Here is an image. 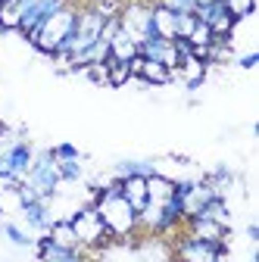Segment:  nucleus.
<instances>
[{
    "label": "nucleus",
    "instance_id": "f257e3e1",
    "mask_svg": "<svg viewBox=\"0 0 259 262\" xmlns=\"http://www.w3.org/2000/svg\"><path fill=\"white\" fill-rule=\"evenodd\" d=\"M91 203H94L97 215L103 219V225H106V231H110L113 241L132 237L138 231V212L125 203V196H122L116 178L110 184H103L100 190H91Z\"/></svg>",
    "mask_w": 259,
    "mask_h": 262
},
{
    "label": "nucleus",
    "instance_id": "f03ea898",
    "mask_svg": "<svg viewBox=\"0 0 259 262\" xmlns=\"http://www.w3.org/2000/svg\"><path fill=\"white\" fill-rule=\"evenodd\" d=\"M75 19H78V10L72 4H66L59 13H53L28 41L35 44L41 53H47V56H62L69 38H72V31H75Z\"/></svg>",
    "mask_w": 259,
    "mask_h": 262
},
{
    "label": "nucleus",
    "instance_id": "7ed1b4c3",
    "mask_svg": "<svg viewBox=\"0 0 259 262\" xmlns=\"http://www.w3.org/2000/svg\"><path fill=\"white\" fill-rule=\"evenodd\" d=\"M22 184H28L41 200H53V196H56L62 178H59V162L53 159L50 150H35V159H31Z\"/></svg>",
    "mask_w": 259,
    "mask_h": 262
},
{
    "label": "nucleus",
    "instance_id": "20e7f679",
    "mask_svg": "<svg viewBox=\"0 0 259 262\" xmlns=\"http://www.w3.org/2000/svg\"><path fill=\"white\" fill-rule=\"evenodd\" d=\"M69 225H72V231H75L81 250H97V247H103L106 241H113L110 231H106V225H103V219L97 215V209H94L91 200L69 215Z\"/></svg>",
    "mask_w": 259,
    "mask_h": 262
},
{
    "label": "nucleus",
    "instance_id": "39448f33",
    "mask_svg": "<svg viewBox=\"0 0 259 262\" xmlns=\"http://www.w3.org/2000/svg\"><path fill=\"white\" fill-rule=\"evenodd\" d=\"M153 7L144 0H132V4H122L119 13V28L125 31L135 44H144L147 38H153V19H150Z\"/></svg>",
    "mask_w": 259,
    "mask_h": 262
},
{
    "label": "nucleus",
    "instance_id": "423d86ee",
    "mask_svg": "<svg viewBox=\"0 0 259 262\" xmlns=\"http://www.w3.org/2000/svg\"><path fill=\"white\" fill-rule=\"evenodd\" d=\"M69 0H16V10H19V31L25 38H31L35 31L66 7Z\"/></svg>",
    "mask_w": 259,
    "mask_h": 262
},
{
    "label": "nucleus",
    "instance_id": "0eeeda50",
    "mask_svg": "<svg viewBox=\"0 0 259 262\" xmlns=\"http://www.w3.org/2000/svg\"><path fill=\"white\" fill-rule=\"evenodd\" d=\"M178 262H225L228 256V244H209V241H197V237H181L175 247Z\"/></svg>",
    "mask_w": 259,
    "mask_h": 262
},
{
    "label": "nucleus",
    "instance_id": "6e6552de",
    "mask_svg": "<svg viewBox=\"0 0 259 262\" xmlns=\"http://www.w3.org/2000/svg\"><path fill=\"white\" fill-rule=\"evenodd\" d=\"M187 228V237H197V241H209V244H225L231 234V228H222L219 222L212 219H203V215H190L181 222Z\"/></svg>",
    "mask_w": 259,
    "mask_h": 262
},
{
    "label": "nucleus",
    "instance_id": "1a4fd4ad",
    "mask_svg": "<svg viewBox=\"0 0 259 262\" xmlns=\"http://www.w3.org/2000/svg\"><path fill=\"white\" fill-rule=\"evenodd\" d=\"M206 72H209V66L203 62V59H197V56H184L178 66H175V69H172V81H181L184 88H200L203 81H206Z\"/></svg>",
    "mask_w": 259,
    "mask_h": 262
},
{
    "label": "nucleus",
    "instance_id": "9d476101",
    "mask_svg": "<svg viewBox=\"0 0 259 262\" xmlns=\"http://www.w3.org/2000/svg\"><path fill=\"white\" fill-rule=\"evenodd\" d=\"M38 259L41 262H91L84 256V250H66V247H56L47 234L38 237Z\"/></svg>",
    "mask_w": 259,
    "mask_h": 262
},
{
    "label": "nucleus",
    "instance_id": "9b49d317",
    "mask_svg": "<svg viewBox=\"0 0 259 262\" xmlns=\"http://www.w3.org/2000/svg\"><path fill=\"white\" fill-rule=\"evenodd\" d=\"M119 190H122V196H125V203L132 206L135 212H141V209L147 206V178H141V175L122 178V181H119Z\"/></svg>",
    "mask_w": 259,
    "mask_h": 262
},
{
    "label": "nucleus",
    "instance_id": "f8f14e48",
    "mask_svg": "<svg viewBox=\"0 0 259 262\" xmlns=\"http://www.w3.org/2000/svg\"><path fill=\"white\" fill-rule=\"evenodd\" d=\"M22 215H25V225L31 228V231H47L53 215H50V200H35V203H25L22 206Z\"/></svg>",
    "mask_w": 259,
    "mask_h": 262
},
{
    "label": "nucleus",
    "instance_id": "ddd939ff",
    "mask_svg": "<svg viewBox=\"0 0 259 262\" xmlns=\"http://www.w3.org/2000/svg\"><path fill=\"white\" fill-rule=\"evenodd\" d=\"M153 172H159L153 159H122V162H116V166H113L110 175H113L116 181H122V178H132V175L147 178V175H153Z\"/></svg>",
    "mask_w": 259,
    "mask_h": 262
},
{
    "label": "nucleus",
    "instance_id": "4468645a",
    "mask_svg": "<svg viewBox=\"0 0 259 262\" xmlns=\"http://www.w3.org/2000/svg\"><path fill=\"white\" fill-rule=\"evenodd\" d=\"M172 193H175V178H169L163 172L147 175V203H166Z\"/></svg>",
    "mask_w": 259,
    "mask_h": 262
},
{
    "label": "nucleus",
    "instance_id": "2eb2a0df",
    "mask_svg": "<svg viewBox=\"0 0 259 262\" xmlns=\"http://www.w3.org/2000/svg\"><path fill=\"white\" fill-rule=\"evenodd\" d=\"M56 247H66V250H81V244H78V237H75V231H72V225H69V219H53L50 222V228L44 231Z\"/></svg>",
    "mask_w": 259,
    "mask_h": 262
},
{
    "label": "nucleus",
    "instance_id": "dca6fc26",
    "mask_svg": "<svg viewBox=\"0 0 259 262\" xmlns=\"http://www.w3.org/2000/svg\"><path fill=\"white\" fill-rule=\"evenodd\" d=\"M150 19H153V35H156V38L175 41V13H172V10H166V7L153 4V13H150Z\"/></svg>",
    "mask_w": 259,
    "mask_h": 262
},
{
    "label": "nucleus",
    "instance_id": "f3484780",
    "mask_svg": "<svg viewBox=\"0 0 259 262\" xmlns=\"http://www.w3.org/2000/svg\"><path fill=\"white\" fill-rule=\"evenodd\" d=\"M138 78H141L144 84H156V88H159V84H169V81H172V69H166V66L156 62V59H144Z\"/></svg>",
    "mask_w": 259,
    "mask_h": 262
},
{
    "label": "nucleus",
    "instance_id": "a211bd4d",
    "mask_svg": "<svg viewBox=\"0 0 259 262\" xmlns=\"http://www.w3.org/2000/svg\"><path fill=\"white\" fill-rule=\"evenodd\" d=\"M110 56H113L116 62H128V59H135V56H138V44L119 28V31H116V38L110 41Z\"/></svg>",
    "mask_w": 259,
    "mask_h": 262
},
{
    "label": "nucleus",
    "instance_id": "6ab92c4d",
    "mask_svg": "<svg viewBox=\"0 0 259 262\" xmlns=\"http://www.w3.org/2000/svg\"><path fill=\"white\" fill-rule=\"evenodd\" d=\"M0 231H4V237L13 247H31V244H35V241H31V234L25 231V228H19L16 222H0Z\"/></svg>",
    "mask_w": 259,
    "mask_h": 262
},
{
    "label": "nucleus",
    "instance_id": "aec40b11",
    "mask_svg": "<svg viewBox=\"0 0 259 262\" xmlns=\"http://www.w3.org/2000/svg\"><path fill=\"white\" fill-rule=\"evenodd\" d=\"M106 69H110V78H106V84L110 88H122V84H128L132 81V72H128V62H116L113 56L106 59Z\"/></svg>",
    "mask_w": 259,
    "mask_h": 262
},
{
    "label": "nucleus",
    "instance_id": "412c9836",
    "mask_svg": "<svg viewBox=\"0 0 259 262\" xmlns=\"http://www.w3.org/2000/svg\"><path fill=\"white\" fill-rule=\"evenodd\" d=\"M0 28H4V31H19V10H16V0H10V4H0Z\"/></svg>",
    "mask_w": 259,
    "mask_h": 262
},
{
    "label": "nucleus",
    "instance_id": "4be33fe9",
    "mask_svg": "<svg viewBox=\"0 0 259 262\" xmlns=\"http://www.w3.org/2000/svg\"><path fill=\"white\" fill-rule=\"evenodd\" d=\"M59 178H62V184L81 181V178H84V166H81V159H69V162H59Z\"/></svg>",
    "mask_w": 259,
    "mask_h": 262
},
{
    "label": "nucleus",
    "instance_id": "5701e85b",
    "mask_svg": "<svg viewBox=\"0 0 259 262\" xmlns=\"http://www.w3.org/2000/svg\"><path fill=\"white\" fill-rule=\"evenodd\" d=\"M222 4H225V10H228V16H231L234 22H241V19H247V16L253 13L256 0H222Z\"/></svg>",
    "mask_w": 259,
    "mask_h": 262
},
{
    "label": "nucleus",
    "instance_id": "b1692460",
    "mask_svg": "<svg viewBox=\"0 0 259 262\" xmlns=\"http://www.w3.org/2000/svg\"><path fill=\"white\" fill-rule=\"evenodd\" d=\"M187 44H190L193 50H203V47H209V44H212V31H209V25H203V22H197V25H193V31H190Z\"/></svg>",
    "mask_w": 259,
    "mask_h": 262
},
{
    "label": "nucleus",
    "instance_id": "393cba45",
    "mask_svg": "<svg viewBox=\"0 0 259 262\" xmlns=\"http://www.w3.org/2000/svg\"><path fill=\"white\" fill-rule=\"evenodd\" d=\"M193 25H197V16L193 13H175V38H190V31Z\"/></svg>",
    "mask_w": 259,
    "mask_h": 262
},
{
    "label": "nucleus",
    "instance_id": "a878e982",
    "mask_svg": "<svg viewBox=\"0 0 259 262\" xmlns=\"http://www.w3.org/2000/svg\"><path fill=\"white\" fill-rule=\"evenodd\" d=\"M97 16H103V19H116L122 13V0H94V7H91Z\"/></svg>",
    "mask_w": 259,
    "mask_h": 262
},
{
    "label": "nucleus",
    "instance_id": "bb28decb",
    "mask_svg": "<svg viewBox=\"0 0 259 262\" xmlns=\"http://www.w3.org/2000/svg\"><path fill=\"white\" fill-rule=\"evenodd\" d=\"M50 153H53V159H56V162L81 159V153H78V147H75V144H56V147H50Z\"/></svg>",
    "mask_w": 259,
    "mask_h": 262
},
{
    "label": "nucleus",
    "instance_id": "cd10ccee",
    "mask_svg": "<svg viewBox=\"0 0 259 262\" xmlns=\"http://www.w3.org/2000/svg\"><path fill=\"white\" fill-rule=\"evenodd\" d=\"M156 4L172 13H193V0H156Z\"/></svg>",
    "mask_w": 259,
    "mask_h": 262
},
{
    "label": "nucleus",
    "instance_id": "c85d7f7f",
    "mask_svg": "<svg viewBox=\"0 0 259 262\" xmlns=\"http://www.w3.org/2000/svg\"><path fill=\"white\" fill-rule=\"evenodd\" d=\"M259 62V53L253 50V53H244L241 59H238V66H241V69H253V66Z\"/></svg>",
    "mask_w": 259,
    "mask_h": 262
},
{
    "label": "nucleus",
    "instance_id": "c756f323",
    "mask_svg": "<svg viewBox=\"0 0 259 262\" xmlns=\"http://www.w3.org/2000/svg\"><path fill=\"white\" fill-rule=\"evenodd\" d=\"M247 237H250V241H253V244H256V241H259V225H253V222H250V225H247Z\"/></svg>",
    "mask_w": 259,
    "mask_h": 262
}]
</instances>
